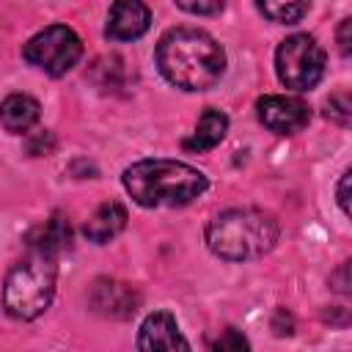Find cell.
<instances>
[{
  "mask_svg": "<svg viewBox=\"0 0 352 352\" xmlns=\"http://www.w3.org/2000/svg\"><path fill=\"white\" fill-rule=\"evenodd\" d=\"M162 77L182 91H206L226 72L223 47L198 28H173L157 44Z\"/></svg>",
  "mask_w": 352,
  "mask_h": 352,
  "instance_id": "cell-1",
  "label": "cell"
},
{
  "mask_svg": "<svg viewBox=\"0 0 352 352\" xmlns=\"http://www.w3.org/2000/svg\"><path fill=\"white\" fill-rule=\"evenodd\" d=\"M124 187L135 204L154 206H184L206 190V176L176 160H140L124 170Z\"/></svg>",
  "mask_w": 352,
  "mask_h": 352,
  "instance_id": "cell-2",
  "label": "cell"
},
{
  "mask_svg": "<svg viewBox=\"0 0 352 352\" xmlns=\"http://www.w3.org/2000/svg\"><path fill=\"white\" fill-rule=\"evenodd\" d=\"M278 220L264 209H228L209 220L206 245L226 261H250L270 253L278 242Z\"/></svg>",
  "mask_w": 352,
  "mask_h": 352,
  "instance_id": "cell-3",
  "label": "cell"
},
{
  "mask_svg": "<svg viewBox=\"0 0 352 352\" xmlns=\"http://www.w3.org/2000/svg\"><path fill=\"white\" fill-rule=\"evenodd\" d=\"M55 294V258L30 250L22 261H16L3 283V305L14 319H36L41 316Z\"/></svg>",
  "mask_w": 352,
  "mask_h": 352,
  "instance_id": "cell-4",
  "label": "cell"
},
{
  "mask_svg": "<svg viewBox=\"0 0 352 352\" xmlns=\"http://www.w3.org/2000/svg\"><path fill=\"white\" fill-rule=\"evenodd\" d=\"M275 72L286 88L308 91L324 74V50L308 33H294L280 41L275 52Z\"/></svg>",
  "mask_w": 352,
  "mask_h": 352,
  "instance_id": "cell-5",
  "label": "cell"
},
{
  "mask_svg": "<svg viewBox=\"0 0 352 352\" xmlns=\"http://www.w3.org/2000/svg\"><path fill=\"white\" fill-rule=\"evenodd\" d=\"M80 55H82V44L77 33L66 25H50L22 47V58L52 77L66 74L80 60Z\"/></svg>",
  "mask_w": 352,
  "mask_h": 352,
  "instance_id": "cell-6",
  "label": "cell"
},
{
  "mask_svg": "<svg viewBox=\"0 0 352 352\" xmlns=\"http://www.w3.org/2000/svg\"><path fill=\"white\" fill-rule=\"evenodd\" d=\"M256 116L258 121L278 132V135H294L308 126L311 110L302 99L297 96H280V94H267L256 102Z\"/></svg>",
  "mask_w": 352,
  "mask_h": 352,
  "instance_id": "cell-7",
  "label": "cell"
},
{
  "mask_svg": "<svg viewBox=\"0 0 352 352\" xmlns=\"http://www.w3.org/2000/svg\"><path fill=\"white\" fill-rule=\"evenodd\" d=\"M88 302H91L94 314H99L104 319H129L140 305V294L124 280L99 278L91 286Z\"/></svg>",
  "mask_w": 352,
  "mask_h": 352,
  "instance_id": "cell-8",
  "label": "cell"
},
{
  "mask_svg": "<svg viewBox=\"0 0 352 352\" xmlns=\"http://www.w3.org/2000/svg\"><path fill=\"white\" fill-rule=\"evenodd\" d=\"M148 25L151 14L143 0H116L110 6L104 33L113 41H135L148 30Z\"/></svg>",
  "mask_w": 352,
  "mask_h": 352,
  "instance_id": "cell-9",
  "label": "cell"
},
{
  "mask_svg": "<svg viewBox=\"0 0 352 352\" xmlns=\"http://www.w3.org/2000/svg\"><path fill=\"white\" fill-rule=\"evenodd\" d=\"M138 349H190L187 338L179 333V324L170 314L165 311H157V314H148L140 324V333H138Z\"/></svg>",
  "mask_w": 352,
  "mask_h": 352,
  "instance_id": "cell-10",
  "label": "cell"
},
{
  "mask_svg": "<svg viewBox=\"0 0 352 352\" xmlns=\"http://www.w3.org/2000/svg\"><path fill=\"white\" fill-rule=\"evenodd\" d=\"M69 248H72V228H69V220L58 212L28 234V250L58 258Z\"/></svg>",
  "mask_w": 352,
  "mask_h": 352,
  "instance_id": "cell-11",
  "label": "cell"
},
{
  "mask_svg": "<svg viewBox=\"0 0 352 352\" xmlns=\"http://www.w3.org/2000/svg\"><path fill=\"white\" fill-rule=\"evenodd\" d=\"M124 226H126V209H124V204L107 201V204L96 206V212L85 220L82 234H85L91 242L104 245V242H110L113 236H118V234L124 231Z\"/></svg>",
  "mask_w": 352,
  "mask_h": 352,
  "instance_id": "cell-12",
  "label": "cell"
},
{
  "mask_svg": "<svg viewBox=\"0 0 352 352\" xmlns=\"http://www.w3.org/2000/svg\"><path fill=\"white\" fill-rule=\"evenodd\" d=\"M38 102L28 94H11L0 102V124L14 132V135H25L36 121H38Z\"/></svg>",
  "mask_w": 352,
  "mask_h": 352,
  "instance_id": "cell-13",
  "label": "cell"
},
{
  "mask_svg": "<svg viewBox=\"0 0 352 352\" xmlns=\"http://www.w3.org/2000/svg\"><path fill=\"white\" fill-rule=\"evenodd\" d=\"M226 132H228V116L214 107H206L195 124V132L184 140V148L187 151H209L226 138Z\"/></svg>",
  "mask_w": 352,
  "mask_h": 352,
  "instance_id": "cell-14",
  "label": "cell"
},
{
  "mask_svg": "<svg viewBox=\"0 0 352 352\" xmlns=\"http://www.w3.org/2000/svg\"><path fill=\"white\" fill-rule=\"evenodd\" d=\"M258 11L270 19V22H280V25H294L305 16L311 0H256Z\"/></svg>",
  "mask_w": 352,
  "mask_h": 352,
  "instance_id": "cell-15",
  "label": "cell"
},
{
  "mask_svg": "<svg viewBox=\"0 0 352 352\" xmlns=\"http://www.w3.org/2000/svg\"><path fill=\"white\" fill-rule=\"evenodd\" d=\"M327 116L346 126L349 118H352V99H349V94H336V96H330V102H327Z\"/></svg>",
  "mask_w": 352,
  "mask_h": 352,
  "instance_id": "cell-16",
  "label": "cell"
},
{
  "mask_svg": "<svg viewBox=\"0 0 352 352\" xmlns=\"http://www.w3.org/2000/svg\"><path fill=\"white\" fill-rule=\"evenodd\" d=\"M212 349H220V352H239V349H248V341H245V336H242L239 330L228 327V330H223L220 338L212 341Z\"/></svg>",
  "mask_w": 352,
  "mask_h": 352,
  "instance_id": "cell-17",
  "label": "cell"
},
{
  "mask_svg": "<svg viewBox=\"0 0 352 352\" xmlns=\"http://www.w3.org/2000/svg\"><path fill=\"white\" fill-rule=\"evenodd\" d=\"M226 0H176V6L187 14H195V16H209V14H217L223 8Z\"/></svg>",
  "mask_w": 352,
  "mask_h": 352,
  "instance_id": "cell-18",
  "label": "cell"
},
{
  "mask_svg": "<svg viewBox=\"0 0 352 352\" xmlns=\"http://www.w3.org/2000/svg\"><path fill=\"white\" fill-rule=\"evenodd\" d=\"M349 170H344L341 173V179H338V187H336V195H338V206H341V212L349 217L352 214V206H349Z\"/></svg>",
  "mask_w": 352,
  "mask_h": 352,
  "instance_id": "cell-19",
  "label": "cell"
},
{
  "mask_svg": "<svg viewBox=\"0 0 352 352\" xmlns=\"http://www.w3.org/2000/svg\"><path fill=\"white\" fill-rule=\"evenodd\" d=\"M349 30H352V19H341V28H338V50H341L344 58L349 55V44H352Z\"/></svg>",
  "mask_w": 352,
  "mask_h": 352,
  "instance_id": "cell-20",
  "label": "cell"
},
{
  "mask_svg": "<svg viewBox=\"0 0 352 352\" xmlns=\"http://www.w3.org/2000/svg\"><path fill=\"white\" fill-rule=\"evenodd\" d=\"M346 270H349V264L344 261L341 264V270L333 275V280H338V286H336V292H341V294H346L349 292V280H346Z\"/></svg>",
  "mask_w": 352,
  "mask_h": 352,
  "instance_id": "cell-21",
  "label": "cell"
}]
</instances>
